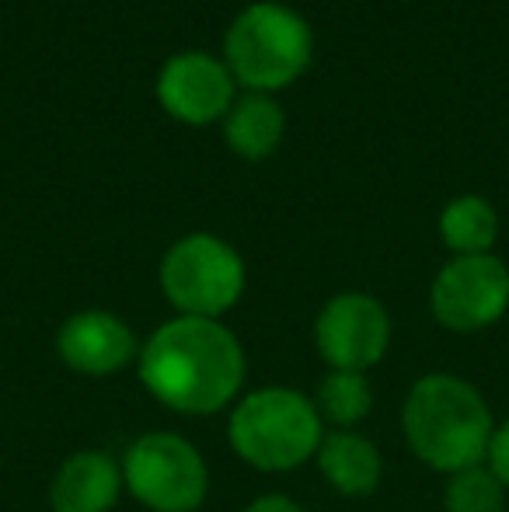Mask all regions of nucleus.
Here are the masks:
<instances>
[{"label": "nucleus", "mask_w": 509, "mask_h": 512, "mask_svg": "<svg viewBox=\"0 0 509 512\" xmlns=\"http://www.w3.org/2000/svg\"><path fill=\"white\" fill-rule=\"evenodd\" d=\"M245 512H304L290 495H279V492H269V495H258L245 506Z\"/></svg>", "instance_id": "nucleus-18"}, {"label": "nucleus", "mask_w": 509, "mask_h": 512, "mask_svg": "<svg viewBox=\"0 0 509 512\" xmlns=\"http://www.w3.org/2000/svg\"><path fill=\"white\" fill-rule=\"evenodd\" d=\"M485 467L499 478V485L509 492V418L496 422L489 439V453H485Z\"/></svg>", "instance_id": "nucleus-17"}, {"label": "nucleus", "mask_w": 509, "mask_h": 512, "mask_svg": "<svg viewBox=\"0 0 509 512\" xmlns=\"http://www.w3.org/2000/svg\"><path fill=\"white\" fill-rule=\"evenodd\" d=\"M136 377L178 415H217L245 391V345L224 321L175 314L143 338Z\"/></svg>", "instance_id": "nucleus-1"}, {"label": "nucleus", "mask_w": 509, "mask_h": 512, "mask_svg": "<svg viewBox=\"0 0 509 512\" xmlns=\"http://www.w3.org/2000/svg\"><path fill=\"white\" fill-rule=\"evenodd\" d=\"M157 283L164 300L182 317L220 321L245 297L248 269L231 241L210 230H192L161 255Z\"/></svg>", "instance_id": "nucleus-5"}, {"label": "nucleus", "mask_w": 509, "mask_h": 512, "mask_svg": "<svg viewBox=\"0 0 509 512\" xmlns=\"http://www.w3.org/2000/svg\"><path fill=\"white\" fill-rule=\"evenodd\" d=\"M311 60V21L279 0H255L241 7L224 32V63L241 91L276 95L297 84Z\"/></svg>", "instance_id": "nucleus-3"}, {"label": "nucleus", "mask_w": 509, "mask_h": 512, "mask_svg": "<svg viewBox=\"0 0 509 512\" xmlns=\"http://www.w3.org/2000/svg\"><path fill=\"white\" fill-rule=\"evenodd\" d=\"M123 485L150 512H199L210 495V467L178 432H143L123 453Z\"/></svg>", "instance_id": "nucleus-6"}, {"label": "nucleus", "mask_w": 509, "mask_h": 512, "mask_svg": "<svg viewBox=\"0 0 509 512\" xmlns=\"http://www.w3.org/2000/svg\"><path fill=\"white\" fill-rule=\"evenodd\" d=\"M154 95L157 105L182 126H213L224 122V115L238 102V81L227 70L224 56L182 49L161 63Z\"/></svg>", "instance_id": "nucleus-9"}, {"label": "nucleus", "mask_w": 509, "mask_h": 512, "mask_svg": "<svg viewBox=\"0 0 509 512\" xmlns=\"http://www.w3.org/2000/svg\"><path fill=\"white\" fill-rule=\"evenodd\" d=\"M443 512H506V488L485 464L447 474Z\"/></svg>", "instance_id": "nucleus-16"}, {"label": "nucleus", "mask_w": 509, "mask_h": 512, "mask_svg": "<svg viewBox=\"0 0 509 512\" xmlns=\"http://www.w3.org/2000/svg\"><path fill=\"white\" fill-rule=\"evenodd\" d=\"M408 450L440 474L485 464L496 418L471 380L457 373H426L412 384L401 405Z\"/></svg>", "instance_id": "nucleus-2"}, {"label": "nucleus", "mask_w": 509, "mask_h": 512, "mask_svg": "<svg viewBox=\"0 0 509 512\" xmlns=\"http://www.w3.org/2000/svg\"><path fill=\"white\" fill-rule=\"evenodd\" d=\"M224 143L241 161H265L283 147L286 136V112L276 102V95H258V91H241L238 102L220 122Z\"/></svg>", "instance_id": "nucleus-13"}, {"label": "nucleus", "mask_w": 509, "mask_h": 512, "mask_svg": "<svg viewBox=\"0 0 509 512\" xmlns=\"http://www.w3.org/2000/svg\"><path fill=\"white\" fill-rule=\"evenodd\" d=\"M429 310L447 331L475 335L509 310V265L496 255L450 258L429 286Z\"/></svg>", "instance_id": "nucleus-7"}, {"label": "nucleus", "mask_w": 509, "mask_h": 512, "mask_svg": "<svg viewBox=\"0 0 509 512\" xmlns=\"http://www.w3.org/2000/svg\"><path fill=\"white\" fill-rule=\"evenodd\" d=\"M440 230L443 248L454 258L461 255H492L499 241V213L485 196H457L440 209Z\"/></svg>", "instance_id": "nucleus-14"}, {"label": "nucleus", "mask_w": 509, "mask_h": 512, "mask_svg": "<svg viewBox=\"0 0 509 512\" xmlns=\"http://www.w3.org/2000/svg\"><path fill=\"white\" fill-rule=\"evenodd\" d=\"M123 464L105 450H77L49 485L53 512H112L123 495Z\"/></svg>", "instance_id": "nucleus-11"}, {"label": "nucleus", "mask_w": 509, "mask_h": 512, "mask_svg": "<svg viewBox=\"0 0 509 512\" xmlns=\"http://www.w3.org/2000/svg\"><path fill=\"white\" fill-rule=\"evenodd\" d=\"M140 338L112 310H77L56 331V352L81 377H116L140 359Z\"/></svg>", "instance_id": "nucleus-10"}, {"label": "nucleus", "mask_w": 509, "mask_h": 512, "mask_svg": "<svg viewBox=\"0 0 509 512\" xmlns=\"http://www.w3.org/2000/svg\"><path fill=\"white\" fill-rule=\"evenodd\" d=\"M227 439L248 467L262 474H283L314 460L325 439V422L314 408V398L297 387L272 384L234 401Z\"/></svg>", "instance_id": "nucleus-4"}, {"label": "nucleus", "mask_w": 509, "mask_h": 512, "mask_svg": "<svg viewBox=\"0 0 509 512\" xmlns=\"http://www.w3.org/2000/svg\"><path fill=\"white\" fill-rule=\"evenodd\" d=\"M314 345L328 370L367 373L387 356L391 314L377 297L360 290L335 293L314 317Z\"/></svg>", "instance_id": "nucleus-8"}, {"label": "nucleus", "mask_w": 509, "mask_h": 512, "mask_svg": "<svg viewBox=\"0 0 509 512\" xmlns=\"http://www.w3.org/2000/svg\"><path fill=\"white\" fill-rule=\"evenodd\" d=\"M314 460H318V471L328 481V488L346 499H367L381 488V450L374 439L360 436L356 429H325Z\"/></svg>", "instance_id": "nucleus-12"}, {"label": "nucleus", "mask_w": 509, "mask_h": 512, "mask_svg": "<svg viewBox=\"0 0 509 512\" xmlns=\"http://www.w3.org/2000/svg\"><path fill=\"white\" fill-rule=\"evenodd\" d=\"M314 408H318L325 429H356L374 408V387H370L367 373L353 370H328L314 394Z\"/></svg>", "instance_id": "nucleus-15"}]
</instances>
